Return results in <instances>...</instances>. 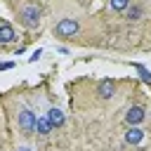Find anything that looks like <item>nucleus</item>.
<instances>
[{
  "mask_svg": "<svg viewBox=\"0 0 151 151\" xmlns=\"http://www.w3.org/2000/svg\"><path fill=\"white\" fill-rule=\"evenodd\" d=\"M78 31H80V21H78V19H71V17L59 19V21L54 24V28H52V33H54L57 38H73Z\"/></svg>",
  "mask_w": 151,
  "mask_h": 151,
  "instance_id": "3",
  "label": "nucleus"
},
{
  "mask_svg": "<svg viewBox=\"0 0 151 151\" xmlns=\"http://www.w3.org/2000/svg\"><path fill=\"white\" fill-rule=\"evenodd\" d=\"M45 116H47V120H50V125L57 130V127H61L64 125V120H66V116H64V111L59 109V106H54V104H47V109H45Z\"/></svg>",
  "mask_w": 151,
  "mask_h": 151,
  "instance_id": "5",
  "label": "nucleus"
},
{
  "mask_svg": "<svg viewBox=\"0 0 151 151\" xmlns=\"http://www.w3.org/2000/svg\"><path fill=\"white\" fill-rule=\"evenodd\" d=\"M144 137H146V132H144L139 125H130V127H127V132H125V144L137 146V144H142V142H144Z\"/></svg>",
  "mask_w": 151,
  "mask_h": 151,
  "instance_id": "7",
  "label": "nucleus"
},
{
  "mask_svg": "<svg viewBox=\"0 0 151 151\" xmlns=\"http://www.w3.org/2000/svg\"><path fill=\"white\" fill-rule=\"evenodd\" d=\"M40 57H42V50H40V47H38V50H33V54H31V57H28V61H38V59H40Z\"/></svg>",
  "mask_w": 151,
  "mask_h": 151,
  "instance_id": "13",
  "label": "nucleus"
},
{
  "mask_svg": "<svg viewBox=\"0 0 151 151\" xmlns=\"http://www.w3.org/2000/svg\"><path fill=\"white\" fill-rule=\"evenodd\" d=\"M40 21H42V7H40V2H26L19 9V24L24 28L33 31V28L40 26Z\"/></svg>",
  "mask_w": 151,
  "mask_h": 151,
  "instance_id": "2",
  "label": "nucleus"
},
{
  "mask_svg": "<svg viewBox=\"0 0 151 151\" xmlns=\"http://www.w3.org/2000/svg\"><path fill=\"white\" fill-rule=\"evenodd\" d=\"M130 5H132V0H109V7L113 12H125Z\"/></svg>",
  "mask_w": 151,
  "mask_h": 151,
  "instance_id": "12",
  "label": "nucleus"
},
{
  "mask_svg": "<svg viewBox=\"0 0 151 151\" xmlns=\"http://www.w3.org/2000/svg\"><path fill=\"white\" fill-rule=\"evenodd\" d=\"M14 68V61H0V71H12Z\"/></svg>",
  "mask_w": 151,
  "mask_h": 151,
  "instance_id": "14",
  "label": "nucleus"
},
{
  "mask_svg": "<svg viewBox=\"0 0 151 151\" xmlns=\"http://www.w3.org/2000/svg\"><path fill=\"white\" fill-rule=\"evenodd\" d=\"M144 118H146V111H144V106H139V104H134V106H130V109L125 111V123H127V127H130V125H139Z\"/></svg>",
  "mask_w": 151,
  "mask_h": 151,
  "instance_id": "6",
  "label": "nucleus"
},
{
  "mask_svg": "<svg viewBox=\"0 0 151 151\" xmlns=\"http://www.w3.org/2000/svg\"><path fill=\"white\" fill-rule=\"evenodd\" d=\"M132 68H134V71L139 73V78H142V80H144L146 85H151V71H149V68H146L144 64H132Z\"/></svg>",
  "mask_w": 151,
  "mask_h": 151,
  "instance_id": "11",
  "label": "nucleus"
},
{
  "mask_svg": "<svg viewBox=\"0 0 151 151\" xmlns=\"http://www.w3.org/2000/svg\"><path fill=\"white\" fill-rule=\"evenodd\" d=\"M116 90H118V85H116V80L113 78H104V80H99L97 83V97L99 99H111L113 94H116Z\"/></svg>",
  "mask_w": 151,
  "mask_h": 151,
  "instance_id": "4",
  "label": "nucleus"
},
{
  "mask_svg": "<svg viewBox=\"0 0 151 151\" xmlns=\"http://www.w3.org/2000/svg\"><path fill=\"white\" fill-rule=\"evenodd\" d=\"M14 118H17V125H19V130H21L24 134H33V132H35V120H38V113L33 111V106H28L26 101H19Z\"/></svg>",
  "mask_w": 151,
  "mask_h": 151,
  "instance_id": "1",
  "label": "nucleus"
},
{
  "mask_svg": "<svg viewBox=\"0 0 151 151\" xmlns=\"http://www.w3.org/2000/svg\"><path fill=\"white\" fill-rule=\"evenodd\" d=\"M142 17H144V7H142V5H134V2H132V5L125 9V19H127V21H139Z\"/></svg>",
  "mask_w": 151,
  "mask_h": 151,
  "instance_id": "10",
  "label": "nucleus"
},
{
  "mask_svg": "<svg viewBox=\"0 0 151 151\" xmlns=\"http://www.w3.org/2000/svg\"><path fill=\"white\" fill-rule=\"evenodd\" d=\"M17 40V31L9 21H0V45H9Z\"/></svg>",
  "mask_w": 151,
  "mask_h": 151,
  "instance_id": "8",
  "label": "nucleus"
},
{
  "mask_svg": "<svg viewBox=\"0 0 151 151\" xmlns=\"http://www.w3.org/2000/svg\"><path fill=\"white\" fill-rule=\"evenodd\" d=\"M54 127L50 125V120H47V116L45 113H40L38 116V120H35V134L38 137H50V132H52Z\"/></svg>",
  "mask_w": 151,
  "mask_h": 151,
  "instance_id": "9",
  "label": "nucleus"
},
{
  "mask_svg": "<svg viewBox=\"0 0 151 151\" xmlns=\"http://www.w3.org/2000/svg\"><path fill=\"white\" fill-rule=\"evenodd\" d=\"M14 151H33V149H31V146H24V144H21V146H14Z\"/></svg>",
  "mask_w": 151,
  "mask_h": 151,
  "instance_id": "15",
  "label": "nucleus"
}]
</instances>
